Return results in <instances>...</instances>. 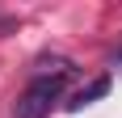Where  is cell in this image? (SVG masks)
I'll list each match as a JSON object with an SVG mask.
<instances>
[{
    "instance_id": "obj_2",
    "label": "cell",
    "mask_w": 122,
    "mask_h": 118,
    "mask_svg": "<svg viewBox=\"0 0 122 118\" xmlns=\"http://www.w3.org/2000/svg\"><path fill=\"white\" fill-rule=\"evenodd\" d=\"M34 72H38V76H51V80H67V76L76 72V63L63 59V55H42V59L34 63Z\"/></svg>"
},
{
    "instance_id": "obj_4",
    "label": "cell",
    "mask_w": 122,
    "mask_h": 118,
    "mask_svg": "<svg viewBox=\"0 0 122 118\" xmlns=\"http://www.w3.org/2000/svg\"><path fill=\"white\" fill-rule=\"evenodd\" d=\"M118 59H122V51H118Z\"/></svg>"
},
{
    "instance_id": "obj_1",
    "label": "cell",
    "mask_w": 122,
    "mask_h": 118,
    "mask_svg": "<svg viewBox=\"0 0 122 118\" xmlns=\"http://www.w3.org/2000/svg\"><path fill=\"white\" fill-rule=\"evenodd\" d=\"M63 93V80H51V76H34L30 89L17 97V106H13V118H46L51 106L59 101Z\"/></svg>"
},
{
    "instance_id": "obj_3",
    "label": "cell",
    "mask_w": 122,
    "mask_h": 118,
    "mask_svg": "<svg viewBox=\"0 0 122 118\" xmlns=\"http://www.w3.org/2000/svg\"><path fill=\"white\" fill-rule=\"evenodd\" d=\"M110 84H114L110 76H97V80L88 84V89H80V93H76L72 101H67V110H84V106H93L97 97H105V93H110Z\"/></svg>"
}]
</instances>
